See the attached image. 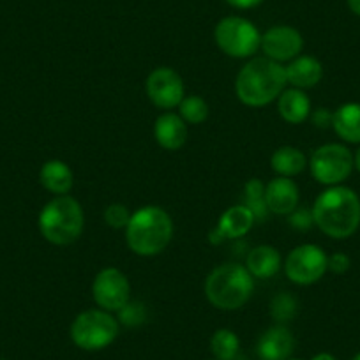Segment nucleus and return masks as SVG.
Returning a JSON list of instances; mask_svg holds the SVG:
<instances>
[{"mask_svg": "<svg viewBox=\"0 0 360 360\" xmlns=\"http://www.w3.org/2000/svg\"><path fill=\"white\" fill-rule=\"evenodd\" d=\"M290 360H299V359H290Z\"/></svg>", "mask_w": 360, "mask_h": 360, "instance_id": "nucleus-37", "label": "nucleus"}, {"mask_svg": "<svg viewBox=\"0 0 360 360\" xmlns=\"http://www.w3.org/2000/svg\"><path fill=\"white\" fill-rule=\"evenodd\" d=\"M288 224L293 230L299 231H307L314 226V217L313 210L307 209V207H297L292 214H288Z\"/></svg>", "mask_w": 360, "mask_h": 360, "instance_id": "nucleus-29", "label": "nucleus"}, {"mask_svg": "<svg viewBox=\"0 0 360 360\" xmlns=\"http://www.w3.org/2000/svg\"><path fill=\"white\" fill-rule=\"evenodd\" d=\"M299 300L295 295L290 292H281L274 295V299L270 300V316L276 323L286 325L292 320H295L299 314Z\"/></svg>", "mask_w": 360, "mask_h": 360, "instance_id": "nucleus-25", "label": "nucleus"}, {"mask_svg": "<svg viewBox=\"0 0 360 360\" xmlns=\"http://www.w3.org/2000/svg\"><path fill=\"white\" fill-rule=\"evenodd\" d=\"M154 138L165 150H179L188 141V124L179 113L165 112L155 119Z\"/></svg>", "mask_w": 360, "mask_h": 360, "instance_id": "nucleus-15", "label": "nucleus"}, {"mask_svg": "<svg viewBox=\"0 0 360 360\" xmlns=\"http://www.w3.org/2000/svg\"><path fill=\"white\" fill-rule=\"evenodd\" d=\"M173 219L158 205H145L133 212L126 228V242L138 256H158L165 251L173 238Z\"/></svg>", "mask_w": 360, "mask_h": 360, "instance_id": "nucleus-3", "label": "nucleus"}, {"mask_svg": "<svg viewBox=\"0 0 360 360\" xmlns=\"http://www.w3.org/2000/svg\"><path fill=\"white\" fill-rule=\"evenodd\" d=\"M328 256L320 245L300 244L288 252L285 259V274L293 285L311 286L327 274Z\"/></svg>", "mask_w": 360, "mask_h": 360, "instance_id": "nucleus-9", "label": "nucleus"}, {"mask_svg": "<svg viewBox=\"0 0 360 360\" xmlns=\"http://www.w3.org/2000/svg\"><path fill=\"white\" fill-rule=\"evenodd\" d=\"M145 90H147V96L152 105L166 110V112L179 108L182 99L186 98L184 79L172 68L154 69L147 76Z\"/></svg>", "mask_w": 360, "mask_h": 360, "instance_id": "nucleus-11", "label": "nucleus"}, {"mask_svg": "<svg viewBox=\"0 0 360 360\" xmlns=\"http://www.w3.org/2000/svg\"><path fill=\"white\" fill-rule=\"evenodd\" d=\"M240 349V339L230 328H219L210 339V352L216 360H235Z\"/></svg>", "mask_w": 360, "mask_h": 360, "instance_id": "nucleus-24", "label": "nucleus"}, {"mask_svg": "<svg viewBox=\"0 0 360 360\" xmlns=\"http://www.w3.org/2000/svg\"><path fill=\"white\" fill-rule=\"evenodd\" d=\"M304 37L297 29L290 25L270 27L265 34H262V44L259 50L265 53L270 60L290 62L302 53Z\"/></svg>", "mask_w": 360, "mask_h": 360, "instance_id": "nucleus-12", "label": "nucleus"}, {"mask_svg": "<svg viewBox=\"0 0 360 360\" xmlns=\"http://www.w3.org/2000/svg\"><path fill=\"white\" fill-rule=\"evenodd\" d=\"M92 299L101 309L119 313L131 300V285L127 276L115 266L99 270L92 281Z\"/></svg>", "mask_w": 360, "mask_h": 360, "instance_id": "nucleus-10", "label": "nucleus"}, {"mask_svg": "<svg viewBox=\"0 0 360 360\" xmlns=\"http://www.w3.org/2000/svg\"><path fill=\"white\" fill-rule=\"evenodd\" d=\"M311 112H313L311 99L307 98L304 90L290 86V89L283 90L281 96L278 98V113L285 122L299 126L309 119Z\"/></svg>", "mask_w": 360, "mask_h": 360, "instance_id": "nucleus-19", "label": "nucleus"}, {"mask_svg": "<svg viewBox=\"0 0 360 360\" xmlns=\"http://www.w3.org/2000/svg\"><path fill=\"white\" fill-rule=\"evenodd\" d=\"M210 360H216V359H210Z\"/></svg>", "mask_w": 360, "mask_h": 360, "instance_id": "nucleus-38", "label": "nucleus"}, {"mask_svg": "<svg viewBox=\"0 0 360 360\" xmlns=\"http://www.w3.org/2000/svg\"><path fill=\"white\" fill-rule=\"evenodd\" d=\"M255 216L245 205H233L224 210L219 217L216 230L221 237L226 238H240L248 233L255 224Z\"/></svg>", "mask_w": 360, "mask_h": 360, "instance_id": "nucleus-21", "label": "nucleus"}, {"mask_svg": "<svg viewBox=\"0 0 360 360\" xmlns=\"http://www.w3.org/2000/svg\"><path fill=\"white\" fill-rule=\"evenodd\" d=\"M117 314H119L117 320H119L120 325H124V327L127 328H134V327H140V325H143L145 321H147L148 311L143 302L129 300V302H127Z\"/></svg>", "mask_w": 360, "mask_h": 360, "instance_id": "nucleus-27", "label": "nucleus"}, {"mask_svg": "<svg viewBox=\"0 0 360 360\" xmlns=\"http://www.w3.org/2000/svg\"><path fill=\"white\" fill-rule=\"evenodd\" d=\"M311 360H335L334 355H330V353H318V355H314Z\"/></svg>", "mask_w": 360, "mask_h": 360, "instance_id": "nucleus-34", "label": "nucleus"}, {"mask_svg": "<svg viewBox=\"0 0 360 360\" xmlns=\"http://www.w3.org/2000/svg\"><path fill=\"white\" fill-rule=\"evenodd\" d=\"M307 166L320 184L341 186L353 172V152L342 143H325L311 154Z\"/></svg>", "mask_w": 360, "mask_h": 360, "instance_id": "nucleus-8", "label": "nucleus"}, {"mask_svg": "<svg viewBox=\"0 0 360 360\" xmlns=\"http://www.w3.org/2000/svg\"><path fill=\"white\" fill-rule=\"evenodd\" d=\"M286 82L293 89L307 90L316 86L323 78V65L316 57L311 55H299L285 65Z\"/></svg>", "mask_w": 360, "mask_h": 360, "instance_id": "nucleus-16", "label": "nucleus"}, {"mask_svg": "<svg viewBox=\"0 0 360 360\" xmlns=\"http://www.w3.org/2000/svg\"><path fill=\"white\" fill-rule=\"evenodd\" d=\"M332 129L346 143L360 145V103H345L334 112Z\"/></svg>", "mask_w": 360, "mask_h": 360, "instance_id": "nucleus-20", "label": "nucleus"}, {"mask_svg": "<svg viewBox=\"0 0 360 360\" xmlns=\"http://www.w3.org/2000/svg\"><path fill=\"white\" fill-rule=\"evenodd\" d=\"M314 226L327 237L345 240L360 226V198L346 186H330L318 195L313 207Z\"/></svg>", "mask_w": 360, "mask_h": 360, "instance_id": "nucleus-1", "label": "nucleus"}, {"mask_svg": "<svg viewBox=\"0 0 360 360\" xmlns=\"http://www.w3.org/2000/svg\"><path fill=\"white\" fill-rule=\"evenodd\" d=\"M39 182L51 195L64 196L71 193L72 186H75V175L68 162L60 161V159H50L41 166Z\"/></svg>", "mask_w": 360, "mask_h": 360, "instance_id": "nucleus-18", "label": "nucleus"}, {"mask_svg": "<svg viewBox=\"0 0 360 360\" xmlns=\"http://www.w3.org/2000/svg\"><path fill=\"white\" fill-rule=\"evenodd\" d=\"M209 103L202 96H186L179 105V115L186 124H193V126H200L205 122L209 119Z\"/></svg>", "mask_w": 360, "mask_h": 360, "instance_id": "nucleus-26", "label": "nucleus"}, {"mask_svg": "<svg viewBox=\"0 0 360 360\" xmlns=\"http://www.w3.org/2000/svg\"><path fill=\"white\" fill-rule=\"evenodd\" d=\"M258 223L269 219L270 210L265 202V184L259 179H251L244 186V203Z\"/></svg>", "mask_w": 360, "mask_h": 360, "instance_id": "nucleus-23", "label": "nucleus"}, {"mask_svg": "<svg viewBox=\"0 0 360 360\" xmlns=\"http://www.w3.org/2000/svg\"><path fill=\"white\" fill-rule=\"evenodd\" d=\"M217 48L231 58H249L259 50L262 34L256 25L240 16H226L214 30Z\"/></svg>", "mask_w": 360, "mask_h": 360, "instance_id": "nucleus-7", "label": "nucleus"}, {"mask_svg": "<svg viewBox=\"0 0 360 360\" xmlns=\"http://www.w3.org/2000/svg\"><path fill=\"white\" fill-rule=\"evenodd\" d=\"M120 332V323L110 311L86 309L76 314L69 334L72 342L85 352H99L112 345Z\"/></svg>", "mask_w": 360, "mask_h": 360, "instance_id": "nucleus-6", "label": "nucleus"}, {"mask_svg": "<svg viewBox=\"0 0 360 360\" xmlns=\"http://www.w3.org/2000/svg\"><path fill=\"white\" fill-rule=\"evenodd\" d=\"M293 348H295V338L292 330L286 325L276 323L259 335L256 353L259 360H290Z\"/></svg>", "mask_w": 360, "mask_h": 360, "instance_id": "nucleus-14", "label": "nucleus"}, {"mask_svg": "<svg viewBox=\"0 0 360 360\" xmlns=\"http://www.w3.org/2000/svg\"><path fill=\"white\" fill-rule=\"evenodd\" d=\"M311 122L318 129H328L332 127V119H334V112H330L328 108H316L311 112L309 115Z\"/></svg>", "mask_w": 360, "mask_h": 360, "instance_id": "nucleus-31", "label": "nucleus"}, {"mask_svg": "<svg viewBox=\"0 0 360 360\" xmlns=\"http://www.w3.org/2000/svg\"><path fill=\"white\" fill-rule=\"evenodd\" d=\"M228 4L231 8H237V9H252L256 6H259L263 0H226Z\"/></svg>", "mask_w": 360, "mask_h": 360, "instance_id": "nucleus-32", "label": "nucleus"}, {"mask_svg": "<svg viewBox=\"0 0 360 360\" xmlns=\"http://www.w3.org/2000/svg\"><path fill=\"white\" fill-rule=\"evenodd\" d=\"M131 216H133V214H131L129 209H127L126 205H122V203H112V205L106 207L105 214H103L105 223L108 224L110 228H113V230H126L127 224H129L131 221Z\"/></svg>", "mask_w": 360, "mask_h": 360, "instance_id": "nucleus-28", "label": "nucleus"}, {"mask_svg": "<svg viewBox=\"0 0 360 360\" xmlns=\"http://www.w3.org/2000/svg\"><path fill=\"white\" fill-rule=\"evenodd\" d=\"M346 4H348L349 11H352L353 15L360 16V0H346Z\"/></svg>", "mask_w": 360, "mask_h": 360, "instance_id": "nucleus-33", "label": "nucleus"}, {"mask_svg": "<svg viewBox=\"0 0 360 360\" xmlns=\"http://www.w3.org/2000/svg\"><path fill=\"white\" fill-rule=\"evenodd\" d=\"M283 266L281 252L274 245H256L245 256V269L255 279H270L278 274Z\"/></svg>", "mask_w": 360, "mask_h": 360, "instance_id": "nucleus-17", "label": "nucleus"}, {"mask_svg": "<svg viewBox=\"0 0 360 360\" xmlns=\"http://www.w3.org/2000/svg\"><path fill=\"white\" fill-rule=\"evenodd\" d=\"M265 202L270 214L288 216L299 207V186L295 184V180L288 176H274L265 186Z\"/></svg>", "mask_w": 360, "mask_h": 360, "instance_id": "nucleus-13", "label": "nucleus"}, {"mask_svg": "<svg viewBox=\"0 0 360 360\" xmlns=\"http://www.w3.org/2000/svg\"><path fill=\"white\" fill-rule=\"evenodd\" d=\"M352 360H360V352L359 353H356V355L355 356H353V359Z\"/></svg>", "mask_w": 360, "mask_h": 360, "instance_id": "nucleus-36", "label": "nucleus"}, {"mask_svg": "<svg viewBox=\"0 0 360 360\" xmlns=\"http://www.w3.org/2000/svg\"><path fill=\"white\" fill-rule=\"evenodd\" d=\"M352 266V259L346 252H334V255L328 256L327 270L332 274H346Z\"/></svg>", "mask_w": 360, "mask_h": 360, "instance_id": "nucleus-30", "label": "nucleus"}, {"mask_svg": "<svg viewBox=\"0 0 360 360\" xmlns=\"http://www.w3.org/2000/svg\"><path fill=\"white\" fill-rule=\"evenodd\" d=\"M255 290V278L245 265L223 263L207 276L203 292L216 309L237 311L249 302Z\"/></svg>", "mask_w": 360, "mask_h": 360, "instance_id": "nucleus-4", "label": "nucleus"}, {"mask_svg": "<svg viewBox=\"0 0 360 360\" xmlns=\"http://www.w3.org/2000/svg\"><path fill=\"white\" fill-rule=\"evenodd\" d=\"M286 85L285 65L266 57H255L238 71L235 78V94L242 105L263 108L278 101Z\"/></svg>", "mask_w": 360, "mask_h": 360, "instance_id": "nucleus-2", "label": "nucleus"}, {"mask_svg": "<svg viewBox=\"0 0 360 360\" xmlns=\"http://www.w3.org/2000/svg\"><path fill=\"white\" fill-rule=\"evenodd\" d=\"M307 158L300 148L292 147V145H285V147L276 148L272 158H270V166L274 169L278 176H293L300 175L304 169L307 168Z\"/></svg>", "mask_w": 360, "mask_h": 360, "instance_id": "nucleus-22", "label": "nucleus"}, {"mask_svg": "<svg viewBox=\"0 0 360 360\" xmlns=\"http://www.w3.org/2000/svg\"><path fill=\"white\" fill-rule=\"evenodd\" d=\"M39 231L53 245H69L78 240L85 228V212L72 196H55L39 214Z\"/></svg>", "mask_w": 360, "mask_h": 360, "instance_id": "nucleus-5", "label": "nucleus"}, {"mask_svg": "<svg viewBox=\"0 0 360 360\" xmlns=\"http://www.w3.org/2000/svg\"><path fill=\"white\" fill-rule=\"evenodd\" d=\"M353 168L360 173V147H359V150L353 154Z\"/></svg>", "mask_w": 360, "mask_h": 360, "instance_id": "nucleus-35", "label": "nucleus"}]
</instances>
